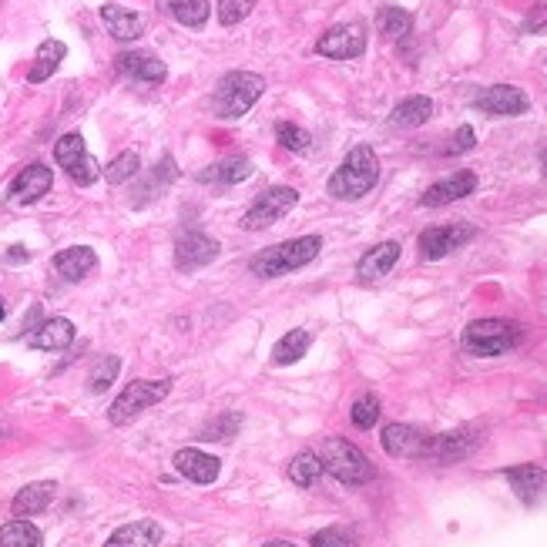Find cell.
Segmentation results:
<instances>
[{
  "instance_id": "cell-1",
  "label": "cell",
  "mask_w": 547,
  "mask_h": 547,
  "mask_svg": "<svg viewBox=\"0 0 547 547\" xmlns=\"http://www.w3.org/2000/svg\"><path fill=\"white\" fill-rule=\"evenodd\" d=\"M376 182H380V158L370 145H356L350 155L343 158V165L329 175L326 192L339 198V202H356V198L370 195Z\"/></svg>"
},
{
  "instance_id": "cell-2",
  "label": "cell",
  "mask_w": 547,
  "mask_h": 547,
  "mask_svg": "<svg viewBox=\"0 0 547 547\" xmlns=\"http://www.w3.org/2000/svg\"><path fill=\"white\" fill-rule=\"evenodd\" d=\"M319 249H323V239H319V235H303V239H289V242L262 249L259 256H252L249 269L262 279H279V276H289V272L309 266V262L319 256Z\"/></svg>"
},
{
  "instance_id": "cell-3",
  "label": "cell",
  "mask_w": 547,
  "mask_h": 547,
  "mask_svg": "<svg viewBox=\"0 0 547 547\" xmlns=\"http://www.w3.org/2000/svg\"><path fill=\"white\" fill-rule=\"evenodd\" d=\"M266 91V81L252 71H232L215 84V94H212V111L219 115L222 121H239L242 115H249L252 105L262 98Z\"/></svg>"
},
{
  "instance_id": "cell-4",
  "label": "cell",
  "mask_w": 547,
  "mask_h": 547,
  "mask_svg": "<svg viewBox=\"0 0 547 547\" xmlns=\"http://www.w3.org/2000/svg\"><path fill=\"white\" fill-rule=\"evenodd\" d=\"M319 460H323L326 474H333L339 484H346V487L370 484L373 474H376L363 450L353 447V443L343 440V437H326L323 447H319Z\"/></svg>"
},
{
  "instance_id": "cell-5",
  "label": "cell",
  "mask_w": 547,
  "mask_h": 547,
  "mask_svg": "<svg viewBox=\"0 0 547 547\" xmlns=\"http://www.w3.org/2000/svg\"><path fill=\"white\" fill-rule=\"evenodd\" d=\"M524 329L511 319H477L464 329V350L470 356H504L521 343Z\"/></svg>"
},
{
  "instance_id": "cell-6",
  "label": "cell",
  "mask_w": 547,
  "mask_h": 547,
  "mask_svg": "<svg viewBox=\"0 0 547 547\" xmlns=\"http://www.w3.org/2000/svg\"><path fill=\"white\" fill-rule=\"evenodd\" d=\"M168 393H172V380H135V383H128L125 390L118 393V400L111 403L108 420L115 423V427H121V423H131L141 410L162 403Z\"/></svg>"
},
{
  "instance_id": "cell-7",
  "label": "cell",
  "mask_w": 547,
  "mask_h": 547,
  "mask_svg": "<svg viewBox=\"0 0 547 547\" xmlns=\"http://www.w3.org/2000/svg\"><path fill=\"white\" fill-rule=\"evenodd\" d=\"M296 202H299L296 188H289V185L269 188V192H262L256 202H252V209L242 215V229L245 232L269 229V225H276L279 219H286V215L296 209Z\"/></svg>"
},
{
  "instance_id": "cell-8",
  "label": "cell",
  "mask_w": 547,
  "mask_h": 547,
  "mask_svg": "<svg viewBox=\"0 0 547 547\" xmlns=\"http://www.w3.org/2000/svg\"><path fill=\"white\" fill-rule=\"evenodd\" d=\"M54 158H58V165L68 172V178L74 185L88 188L98 182L101 168L94 162V155L88 152V145H84V138L78 131H71V135H64L58 145H54Z\"/></svg>"
},
{
  "instance_id": "cell-9",
  "label": "cell",
  "mask_w": 547,
  "mask_h": 547,
  "mask_svg": "<svg viewBox=\"0 0 547 547\" xmlns=\"http://www.w3.org/2000/svg\"><path fill=\"white\" fill-rule=\"evenodd\" d=\"M480 443H484V437H480V430H474V427L440 433V437L427 440V460H437V464H460V460L477 454Z\"/></svg>"
},
{
  "instance_id": "cell-10",
  "label": "cell",
  "mask_w": 547,
  "mask_h": 547,
  "mask_svg": "<svg viewBox=\"0 0 547 547\" xmlns=\"http://www.w3.org/2000/svg\"><path fill=\"white\" fill-rule=\"evenodd\" d=\"M316 54L333 61H353L366 54V27L363 24H336L316 41Z\"/></svg>"
},
{
  "instance_id": "cell-11",
  "label": "cell",
  "mask_w": 547,
  "mask_h": 547,
  "mask_svg": "<svg viewBox=\"0 0 547 547\" xmlns=\"http://www.w3.org/2000/svg\"><path fill=\"white\" fill-rule=\"evenodd\" d=\"M474 108L490 118H517L531 108V98L514 84H490L474 98Z\"/></svg>"
},
{
  "instance_id": "cell-12",
  "label": "cell",
  "mask_w": 547,
  "mask_h": 547,
  "mask_svg": "<svg viewBox=\"0 0 547 547\" xmlns=\"http://www.w3.org/2000/svg\"><path fill=\"white\" fill-rule=\"evenodd\" d=\"M470 239H474L470 225H430V229L420 232L417 249H420V259L437 262L443 256H450L454 249H460V245H467Z\"/></svg>"
},
{
  "instance_id": "cell-13",
  "label": "cell",
  "mask_w": 547,
  "mask_h": 547,
  "mask_svg": "<svg viewBox=\"0 0 547 547\" xmlns=\"http://www.w3.org/2000/svg\"><path fill=\"white\" fill-rule=\"evenodd\" d=\"M222 245L212 239V235L205 232H185L182 239L175 242V269L178 272H198L205 266H212L215 259H219Z\"/></svg>"
},
{
  "instance_id": "cell-14",
  "label": "cell",
  "mask_w": 547,
  "mask_h": 547,
  "mask_svg": "<svg viewBox=\"0 0 547 547\" xmlns=\"http://www.w3.org/2000/svg\"><path fill=\"white\" fill-rule=\"evenodd\" d=\"M474 192H477V175L467 172V168H460V172L440 178V182H433L427 192L420 195V205H427V209H440V205L460 202V198H467Z\"/></svg>"
},
{
  "instance_id": "cell-15",
  "label": "cell",
  "mask_w": 547,
  "mask_h": 547,
  "mask_svg": "<svg viewBox=\"0 0 547 547\" xmlns=\"http://www.w3.org/2000/svg\"><path fill=\"white\" fill-rule=\"evenodd\" d=\"M51 185H54L51 168L41 165V162H34V165H27L24 172L14 178L7 198H11L14 205H31V202H37V198H44L47 192H51Z\"/></svg>"
},
{
  "instance_id": "cell-16",
  "label": "cell",
  "mask_w": 547,
  "mask_h": 547,
  "mask_svg": "<svg viewBox=\"0 0 547 547\" xmlns=\"http://www.w3.org/2000/svg\"><path fill=\"white\" fill-rule=\"evenodd\" d=\"M383 450L390 457H400V460H413V457H427V440L420 430L407 427V423H390L383 427Z\"/></svg>"
},
{
  "instance_id": "cell-17",
  "label": "cell",
  "mask_w": 547,
  "mask_h": 547,
  "mask_svg": "<svg viewBox=\"0 0 547 547\" xmlns=\"http://www.w3.org/2000/svg\"><path fill=\"white\" fill-rule=\"evenodd\" d=\"M115 68H118V74H125V78L141 81V84H162L168 78L165 61H158L155 54H148V51H125V54H118Z\"/></svg>"
},
{
  "instance_id": "cell-18",
  "label": "cell",
  "mask_w": 547,
  "mask_h": 547,
  "mask_svg": "<svg viewBox=\"0 0 547 547\" xmlns=\"http://www.w3.org/2000/svg\"><path fill=\"white\" fill-rule=\"evenodd\" d=\"M175 470L182 477H188L192 484H215L219 480V457H212V454H205V450H195V447H185V450H178L175 454Z\"/></svg>"
},
{
  "instance_id": "cell-19",
  "label": "cell",
  "mask_w": 547,
  "mask_h": 547,
  "mask_svg": "<svg viewBox=\"0 0 547 547\" xmlns=\"http://www.w3.org/2000/svg\"><path fill=\"white\" fill-rule=\"evenodd\" d=\"M507 484L527 507L541 504L547 497V470L537 467V464H521V467H511L507 470Z\"/></svg>"
},
{
  "instance_id": "cell-20",
  "label": "cell",
  "mask_w": 547,
  "mask_h": 547,
  "mask_svg": "<svg viewBox=\"0 0 547 547\" xmlns=\"http://www.w3.org/2000/svg\"><path fill=\"white\" fill-rule=\"evenodd\" d=\"M74 343V323L71 319H44L41 326L34 329V333H27V346L31 350H68V346Z\"/></svg>"
},
{
  "instance_id": "cell-21",
  "label": "cell",
  "mask_w": 547,
  "mask_h": 547,
  "mask_svg": "<svg viewBox=\"0 0 547 547\" xmlns=\"http://www.w3.org/2000/svg\"><path fill=\"white\" fill-rule=\"evenodd\" d=\"M396 262H400V242H380L356 262V276L363 282H376V279L390 276V269Z\"/></svg>"
},
{
  "instance_id": "cell-22",
  "label": "cell",
  "mask_w": 547,
  "mask_h": 547,
  "mask_svg": "<svg viewBox=\"0 0 547 547\" xmlns=\"http://www.w3.org/2000/svg\"><path fill=\"white\" fill-rule=\"evenodd\" d=\"M101 21H105L108 34L115 37V41H135V37L145 34V14L125 11V7L118 4L101 7Z\"/></svg>"
},
{
  "instance_id": "cell-23",
  "label": "cell",
  "mask_w": 547,
  "mask_h": 547,
  "mask_svg": "<svg viewBox=\"0 0 547 547\" xmlns=\"http://www.w3.org/2000/svg\"><path fill=\"white\" fill-rule=\"evenodd\" d=\"M54 494H58V484H54V480H37V484H27L24 490H17L11 511H14V517H34L54 501Z\"/></svg>"
},
{
  "instance_id": "cell-24",
  "label": "cell",
  "mask_w": 547,
  "mask_h": 547,
  "mask_svg": "<svg viewBox=\"0 0 547 547\" xmlns=\"http://www.w3.org/2000/svg\"><path fill=\"white\" fill-rule=\"evenodd\" d=\"M158 11L182 27H195L198 31V27H205V21H209L212 4L209 0H158Z\"/></svg>"
},
{
  "instance_id": "cell-25",
  "label": "cell",
  "mask_w": 547,
  "mask_h": 547,
  "mask_svg": "<svg viewBox=\"0 0 547 547\" xmlns=\"http://www.w3.org/2000/svg\"><path fill=\"white\" fill-rule=\"evenodd\" d=\"M94 266H98V256H94V249H88V245H71V249L54 256V269H58V276H64L68 282L84 279Z\"/></svg>"
},
{
  "instance_id": "cell-26",
  "label": "cell",
  "mask_w": 547,
  "mask_h": 547,
  "mask_svg": "<svg viewBox=\"0 0 547 547\" xmlns=\"http://www.w3.org/2000/svg\"><path fill=\"white\" fill-rule=\"evenodd\" d=\"M158 544H162V527L155 521H135L118 527L105 547H158Z\"/></svg>"
},
{
  "instance_id": "cell-27",
  "label": "cell",
  "mask_w": 547,
  "mask_h": 547,
  "mask_svg": "<svg viewBox=\"0 0 547 547\" xmlns=\"http://www.w3.org/2000/svg\"><path fill=\"white\" fill-rule=\"evenodd\" d=\"M433 115V101L423 98V94H413V98H403L400 105L390 111V125L393 128H420L427 125Z\"/></svg>"
},
{
  "instance_id": "cell-28",
  "label": "cell",
  "mask_w": 547,
  "mask_h": 547,
  "mask_svg": "<svg viewBox=\"0 0 547 547\" xmlns=\"http://www.w3.org/2000/svg\"><path fill=\"white\" fill-rule=\"evenodd\" d=\"M256 168H252L249 158H229V162H219V165H209L202 175H198V182H209V185H239L245 182Z\"/></svg>"
},
{
  "instance_id": "cell-29",
  "label": "cell",
  "mask_w": 547,
  "mask_h": 547,
  "mask_svg": "<svg viewBox=\"0 0 547 547\" xmlns=\"http://www.w3.org/2000/svg\"><path fill=\"white\" fill-rule=\"evenodd\" d=\"M64 54H68V47H64L61 41H54V37H51V41H44L41 47H37V58H34L31 74H27V81H31V84H44L54 71L61 68Z\"/></svg>"
},
{
  "instance_id": "cell-30",
  "label": "cell",
  "mask_w": 547,
  "mask_h": 547,
  "mask_svg": "<svg viewBox=\"0 0 547 547\" xmlns=\"http://www.w3.org/2000/svg\"><path fill=\"white\" fill-rule=\"evenodd\" d=\"M309 346H313V333H309V329H292V333H286L276 343V350H272V363H279V366L299 363L309 353Z\"/></svg>"
},
{
  "instance_id": "cell-31",
  "label": "cell",
  "mask_w": 547,
  "mask_h": 547,
  "mask_svg": "<svg viewBox=\"0 0 547 547\" xmlns=\"http://www.w3.org/2000/svg\"><path fill=\"white\" fill-rule=\"evenodd\" d=\"M376 27H380V34L390 37V41H403V37L413 31V17L403 11V7L386 4L376 11Z\"/></svg>"
},
{
  "instance_id": "cell-32",
  "label": "cell",
  "mask_w": 547,
  "mask_h": 547,
  "mask_svg": "<svg viewBox=\"0 0 547 547\" xmlns=\"http://www.w3.org/2000/svg\"><path fill=\"white\" fill-rule=\"evenodd\" d=\"M44 534L31 521H7L0 527V547H41Z\"/></svg>"
},
{
  "instance_id": "cell-33",
  "label": "cell",
  "mask_w": 547,
  "mask_h": 547,
  "mask_svg": "<svg viewBox=\"0 0 547 547\" xmlns=\"http://www.w3.org/2000/svg\"><path fill=\"white\" fill-rule=\"evenodd\" d=\"M323 460H319V454H296L289 464V480L296 487H313L319 477H323Z\"/></svg>"
},
{
  "instance_id": "cell-34",
  "label": "cell",
  "mask_w": 547,
  "mask_h": 547,
  "mask_svg": "<svg viewBox=\"0 0 547 547\" xmlns=\"http://www.w3.org/2000/svg\"><path fill=\"white\" fill-rule=\"evenodd\" d=\"M172 178H175V165H172V158H162V165L155 168V175L148 178V182L141 185L138 192H135V195H138V198H135V205L148 202V198H158V192H162V188H165L168 182H172Z\"/></svg>"
},
{
  "instance_id": "cell-35",
  "label": "cell",
  "mask_w": 547,
  "mask_h": 547,
  "mask_svg": "<svg viewBox=\"0 0 547 547\" xmlns=\"http://www.w3.org/2000/svg\"><path fill=\"white\" fill-rule=\"evenodd\" d=\"M121 370V360L118 356H98V363H94L91 370V393H105L111 383H115V376Z\"/></svg>"
},
{
  "instance_id": "cell-36",
  "label": "cell",
  "mask_w": 547,
  "mask_h": 547,
  "mask_svg": "<svg viewBox=\"0 0 547 547\" xmlns=\"http://www.w3.org/2000/svg\"><path fill=\"white\" fill-rule=\"evenodd\" d=\"M138 172H141V158L135 152H125V155H118L115 162L105 168V178H108L111 185H125L128 178H135Z\"/></svg>"
},
{
  "instance_id": "cell-37",
  "label": "cell",
  "mask_w": 547,
  "mask_h": 547,
  "mask_svg": "<svg viewBox=\"0 0 547 547\" xmlns=\"http://www.w3.org/2000/svg\"><path fill=\"white\" fill-rule=\"evenodd\" d=\"M353 427H360V430H370L376 427V420H380V400H376L373 393H366L360 396V400L353 403Z\"/></svg>"
},
{
  "instance_id": "cell-38",
  "label": "cell",
  "mask_w": 547,
  "mask_h": 547,
  "mask_svg": "<svg viewBox=\"0 0 547 547\" xmlns=\"http://www.w3.org/2000/svg\"><path fill=\"white\" fill-rule=\"evenodd\" d=\"M276 138H279L282 148H289V152H306L309 141H313L306 128L292 125V121H279V125H276Z\"/></svg>"
},
{
  "instance_id": "cell-39",
  "label": "cell",
  "mask_w": 547,
  "mask_h": 547,
  "mask_svg": "<svg viewBox=\"0 0 547 547\" xmlns=\"http://www.w3.org/2000/svg\"><path fill=\"white\" fill-rule=\"evenodd\" d=\"M242 427V417L239 413H222L219 420H212V423H205V430H202V437L205 440H229L235 437Z\"/></svg>"
},
{
  "instance_id": "cell-40",
  "label": "cell",
  "mask_w": 547,
  "mask_h": 547,
  "mask_svg": "<svg viewBox=\"0 0 547 547\" xmlns=\"http://www.w3.org/2000/svg\"><path fill=\"white\" fill-rule=\"evenodd\" d=\"M252 7H256V0H219V21L225 27H235L252 14Z\"/></svg>"
},
{
  "instance_id": "cell-41",
  "label": "cell",
  "mask_w": 547,
  "mask_h": 547,
  "mask_svg": "<svg viewBox=\"0 0 547 547\" xmlns=\"http://www.w3.org/2000/svg\"><path fill=\"white\" fill-rule=\"evenodd\" d=\"M313 547H350V537L339 531V527H326V531L313 534Z\"/></svg>"
},
{
  "instance_id": "cell-42",
  "label": "cell",
  "mask_w": 547,
  "mask_h": 547,
  "mask_svg": "<svg viewBox=\"0 0 547 547\" xmlns=\"http://www.w3.org/2000/svg\"><path fill=\"white\" fill-rule=\"evenodd\" d=\"M544 27H547V0H534L531 14H527L524 21V34H537L544 31Z\"/></svg>"
},
{
  "instance_id": "cell-43",
  "label": "cell",
  "mask_w": 547,
  "mask_h": 547,
  "mask_svg": "<svg viewBox=\"0 0 547 547\" xmlns=\"http://www.w3.org/2000/svg\"><path fill=\"white\" fill-rule=\"evenodd\" d=\"M474 145H477L474 128H470V125H460V128H457V135H454V145H450L447 152H450V155H464V152H470Z\"/></svg>"
},
{
  "instance_id": "cell-44",
  "label": "cell",
  "mask_w": 547,
  "mask_h": 547,
  "mask_svg": "<svg viewBox=\"0 0 547 547\" xmlns=\"http://www.w3.org/2000/svg\"><path fill=\"white\" fill-rule=\"evenodd\" d=\"M7 262H27V252H24V245H14V249L7 252Z\"/></svg>"
},
{
  "instance_id": "cell-45",
  "label": "cell",
  "mask_w": 547,
  "mask_h": 547,
  "mask_svg": "<svg viewBox=\"0 0 547 547\" xmlns=\"http://www.w3.org/2000/svg\"><path fill=\"white\" fill-rule=\"evenodd\" d=\"M262 547H296L292 541H269V544H262Z\"/></svg>"
},
{
  "instance_id": "cell-46",
  "label": "cell",
  "mask_w": 547,
  "mask_h": 547,
  "mask_svg": "<svg viewBox=\"0 0 547 547\" xmlns=\"http://www.w3.org/2000/svg\"><path fill=\"white\" fill-rule=\"evenodd\" d=\"M541 168H544V178H547V145L541 148Z\"/></svg>"
},
{
  "instance_id": "cell-47",
  "label": "cell",
  "mask_w": 547,
  "mask_h": 547,
  "mask_svg": "<svg viewBox=\"0 0 547 547\" xmlns=\"http://www.w3.org/2000/svg\"><path fill=\"white\" fill-rule=\"evenodd\" d=\"M0 319H4V303H0Z\"/></svg>"
},
{
  "instance_id": "cell-48",
  "label": "cell",
  "mask_w": 547,
  "mask_h": 547,
  "mask_svg": "<svg viewBox=\"0 0 547 547\" xmlns=\"http://www.w3.org/2000/svg\"><path fill=\"white\" fill-rule=\"evenodd\" d=\"M0 440H4V430H0Z\"/></svg>"
}]
</instances>
